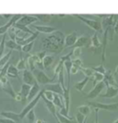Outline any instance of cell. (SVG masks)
Listing matches in <instances>:
<instances>
[{
	"label": "cell",
	"mask_w": 118,
	"mask_h": 123,
	"mask_svg": "<svg viewBox=\"0 0 118 123\" xmlns=\"http://www.w3.org/2000/svg\"><path fill=\"white\" fill-rule=\"evenodd\" d=\"M43 48L52 53H60L64 47V36L62 32H56L42 40Z\"/></svg>",
	"instance_id": "obj_1"
},
{
	"label": "cell",
	"mask_w": 118,
	"mask_h": 123,
	"mask_svg": "<svg viewBox=\"0 0 118 123\" xmlns=\"http://www.w3.org/2000/svg\"><path fill=\"white\" fill-rule=\"evenodd\" d=\"M88 105L94 109L104 110L108 112H114L118 109V103H101V102H91L89 101Z\"/></svg>",
	"instance_id": "obj_2"
},
{
	"label": "cell",
	"mask_w": 118,
	"mask_h": 123,
	"mask_svg": "<svg viewBox=\"0 0 118 123\" xmlns=\"http://www.w3.org/2000/svg\"><path fill=\"white\" fill-rule=\"evenodd\" d=\"M76 18H78L79 20H81L82 22H84L85 24L89 26L90 28H91L93 31H95V32H100V33H103L102 31V25L101 22H100L98 20H95V19H91V18H85L83 16H79V15H75Z\"/></svg>",
	"instance_id": "obj_3"
},
{
	"label": "cell",
	"mask_w": 118,
	"mask_h": 123,
	"mask_svg": "<svg viewBox=\"0 0 118 123\" xmlns=\"http://www.w3.org/2000/svg\"><path fill=\"white\" fill-rule=\"evenodd\" d=\"M31 72L34 75L35 79L37 80L38 84H41V85H46V84H49V83H53V81L56 79L55 77L49 78L42 69H39V68H35Z\"/></svg>",
	"instance_id": "obj_4"
},
{
	"label": "cell",
	"mask_w": 118,
	"mask_h": 123,
	"mask_svg": "<svg viewBox=\"0 0 118 123\" xmlns=\"http://www.w3.org/2000/svg\"><path fill=\"white\" fill-rule=\"evenodd\" d=\"M43 92H44V89H43V90H41V91L39 92V93H38L34 98L31 99V101L29 102V104L26 105L24 108L22 109V111L19 113V117H20L21 119H23V118H24L25 116L27 115V113H28L29 111L31 110V109H33V108L37 105V104L39 103V101H40V99H41V95H42V93H43Z\"/></svg>",
	"instance_id": "obj_5"
},
{
	"label": "cell",
	"mask_w": 118,
	"mask_h": 123,
	"mask_svg": "<svg viewBox=\"0 0 118 123\" xmlns=\"http://www.w3.org/2000/svg\"><path fill=\"white\" fill-rule=\"evenodd\" d=\"M105 87V84L103 81H100L98 83H96L93 86V89L90 90V92H89L87 94H85L86 98L87 99H95L99 96L100 94L101 93V92L103 91Z\"/></svg>",
	"instance_id": "obj_6"
},
{
	"label": "cell",
	"mask_w": 118,
	"mask_h": 123,
	"mask_svg": "<svg viewBox=\"0 0 118 123\" xmlns=\"http://www.w3.org/2000/svg\"><path fill=\"white\" fill-rule=\"evenodd\" d=\"M22 80H23V83H26V84H29L32 86L33 84L37 83V80L35 79L34 75L32 74L30 69L26 68L23 70V73H22Z\"/></svg>",
	"instance_id": "obj_7"
},
{
	"label": "cell",
	"mask_w": 118,
	"mask_h": 123,
	"mask_svg": "<svg viewBox=\"0 0 118 123\" xmlns=\"http://www.w3.org/2000/svg\"><path fill=\"white\" fill-rule=\"evenodd\" d=\"M21 16H22V15H19H19H13L12 17H10V19L7 21V23L4 24L3 26H0V35L6 33V31H7V30H8L10 27H12L13 25L15 24L19 18H21Z\"/></svg>",
	"instance_id": "obj_8"
},
{
	"label": "cell",
	"mask_w": 118,
	"mask_h": 123,
	"mask_svg": "<svg viewBox=\"0 0 118 123\" xmlns=\"http://www.w3.org/2000/svg\"><path fill=\"white\" fill-rule=\"evenodd\" d=\"M105 86L111 85V86L118 87V83L114 79V74L112 73L111 70H106V72L103 75V80Z\"/></svg>",
	"instance_id": "obj_9"
},
{
	"label": "cell",
	"mask_w": 118,
	"mask_h": 123,
	"mask_svg": "<svg viewBox=\"0 0 118 123\" xmlns=\"http://www.w3.org/2000/svg\"><path fill=\"white\" fill-rule=\"evenodd\" d=\"M117 94H118V87L108 85V86H106V92L104 93H102V94H100V95L102 98H113Z\"/></svg>",
	"instance_id": "obj_10"
},
{
	"label": "cell",
	"mask_w": 118,
	"mask_h": 123,
	"mask_svg": "<svg viewBox=\"0 0 118 123\" xmlns=\"http://www.w3.org/2000/svg\"><path fill=\"white\" fill-rule=\"evenodd\" d=\"M44 90H48V91L53 92L54 93H58L60 95H63V92H64V90L59 82L46 84V85H44Z\"/></svg>",
	"instance_id": "obj_11"
},
{
	"label": "cell",
	"mask_w": 118,
	"mask_h": 123,
	"mask_svg": "<svg viewBox=\"0 0 118 123\" xmlns=\"http://www.w3.org/2000/svg\"><path fill=\"white\" fill-rule=\"evenodd\" d=\"M77 39H78V35L76 32H71L67 34L64 39V47H67V48L72 47L76 43Z\"/></svg>",
	"instance_id": "obj_12"
},
{
	"label": "cell",
	"mask_w": 118,
	"mask_h": 123,
	"mask_svg": "<svg viewBox=\"0 0 118 123\" xmlns=\"http://www.w3.org/2000/svg\"><path fill=\"white\" fill-rule=\"evenodd\" d=\"M2 91L4 92H6L7 95H9L11 98L15 99L16 98V94L17 92L14 91L11 83L8 81V80H6L5 83H2Z\"/></svg>",
	"instance_id": "obj_13"
},
{
	"label": "cell",
	"mask_w": 118,
	"mask_h": 123,
	"mask_svg": "<svg viewBox=\"0 0 118 123\" xmlns=\"http://www.w3.org/2000/svg\"><path fill=\"white\" fill-rule=\"evenodd\" d=\"M37 19L38 18L35 16H33V15H22L21 18H19L17 22L19 23V24L28 26V25H31V23L35 22Z\"/></svg>",
	"instance_id": "obj_14"
},
{
	"label": "cell",
	"mask_w": 118,
	"mask_h": 123,
	"mask_svg": "<svg viewBox=\"0 0 118 123\" xmlns=\"http://www.w3.org/2000/svg\"><path fill=\"white\" fill-rule=\"evenodd\" d=\"M0 116L6 117V118H9L15 122H19V121H22V119L19 117V114L18 113H15L13 111H4V112H0Z\"/></svg>",
	"instance_id": "obj_15"
},
{
	"label": "cell",
	"mask_w": 118,
	"mask_h": 123,
	"mask_svg": "<svg viewBox=\"0 0 118 123\" xmlns=\"http://www.w3.org/2000/svg\"><path fill=\"white\" fill-rule=\"evenodd\" d=\"M63 100H64V105L65 108L69 112L70 109V103H71V96H70V86H67L63 92Z\"/></svg>",
	"instance_id": "obj_16"
},
{
	"label": "cell",
	"mask_w": 118,
	"mask_h": 123,
	"mask_svg": "<svg viewBox=\"0 0 118 123\" xmlns=\"http://www.w3.org/2000/svg\"><path fill=\"white\" fill-rule=\"evenodd\" d=\"M31 85L29 84H26V83H23L21 85V88H20V91H19V95H20V102L21 103H25L27 101V97H28V94L30 92V90H31Z\"/></svg>",
	"instance_id": "obj_17"
},
{
	"label": "cell",
	"mask_w": 118,
	"mask_h": 123,
	"mask_svg": "<svg viewBox=\"0 0 118 123\" xmlns=\"http://www.w3.org/2000/svg\"><path fill=\"white\" fill-rule=\"evenodd\" d=\"M41 99L44 100V104H45V106H46L47 110L50 112V114H51L54 117H56V112H57V111H56V106L53 104V102H52V101H49V100H47V99L43 95V93H42V95H41Z\"/></svg>",
	"instance_id": "obj_18"
},
{
	"label": "cell",
	"mask_w": 118,
	"mask_h": 123,
	"mask_svg": "<svg viewBox=\"0 0 118 123\" xmlns=\"http://www.w3.org/2000/svg\"><path fill=\"white\" fill-rule=\"evenodd\" d=\"M32 28L35 29L38 32H43V33H52L55 31V28L47 26V25H32Z\"/></svg>",
	"instance_id": "obj_19"
},
{
	"label": "cell",
	"mask_w": 118,
	"mask_h": 123,
	"mask_svg": "<svg viewBox=\"0 0 118 123\" xmlns=\"http://www.w3.org/2000/svg\"><path fill=\"white\" fill-rule=\"evenodd\" d=\"M90 39L88 38L87 36H84V35H82V36H78V39H77V41H76V43L75 44L72 46V47H85V46H87L89 43H90Z\"/></svg>",
	"instance_id": "obj_20"
},
{
	"label": "cell",
	"mask_w": 118,
	"mask_h": 123,
	"mask_svg": "<svg viewBox=\"0 0 118 123\" xmlns=\"http://www.w3.org/2000/svg\"><path fill=\"white\" fill-rule=\"evenodd\" d=\"M39 61H41L39 58H38L37 55H32L28 56V59H27V64H28V67L30 68L31 71H33L35 68H36V65Z\"/></svg>",
	"instance_id": "obj_21"
},
{
	"label": "cell",
	"mask_w": 118,
	"mask_h": 123,
	"mask_svg": "<svg viewBox=\"0 0 118 123\" xmlns=\"http://www.w3.org/2000/svg\"><path fill=\"white\" fill-rule=\"evenodd\" d=\"M41 91V88H40V84L35 83L33 84L32 86L31 87V90H30V92L28 94V97H27V101H31V99H33L36 95H37L39 92Z\"/></svg>",
	"instance_id": "obj_22"
},
{
	"label": "cell",
	"mask_w": 118,
	"mask_h": 123,
	"mask_svg": "<svg viewBox=\"0 0 118 123\" xmlns=\"http://www.w3.org/2000/svg\"><path fill=\"white\" fill-rule=\"evenodd\" d=\"M6 76L9 78H19V69L17 68L16 66H14L10 63L6 70Z\"/></svg>",
	"instance_id": "obj_23"
},
{
	"label": "cell",
	"mask_w": 118,
	"mask_h": 123,
	"mask_svg": "<svg viewBox=\"0 0 118 123\" xmlns=\"http://www.w3.org/2000/svg\"><path fill=\"white\" fill-rule=\"evenodd\" d=\"M55 61V56L52 55H46L44 56V58H43V66H44V68H49L51 66H52V64L54 63Z\"/></svg>",
	"instance_id": "obj_24"
},
{
	"label": "cell",
	"mask_w": 118,
	"mask_h": 123,
	"mask_svg": "<svg viewBox=\"0 0 118 123\" xmlns=\"http://www.w3.org/2000/svg\"><path fill=\"white\" fill-rule=\"evenodd\" d=\"M90 43H91V49L93 50V51L98 49L100 46H101V41H100L97 32H95L93 35H92L91 39H90Z\"/></svg>",
	"instance_id": "obj_25"
},
{
	"label": "cell",
	"mask_w": 118,
	"mask_h": 123,
	"mask_svg": "<svg viewBox=\"0 0 118 123\" xmlns=\"http://www.w3.org/2000/svg\"><path fill=\"white\" fill-rule=\"evenodd\" d=\"M53 104L56 105V107H59V108H61L63 106H65L64 105V100H63V96L62 95H60V94H58V93H55L54 94V98H53Z\"/></svg>",
	"instance_id": "obj_26"
},
{
	"label": "cell",
	"mask_w": 118,
	"mask_h": 123,
	"mask_svg": "<svg viewBox=\"0 0 118 123\" xmlns=\"http://www.w3.org/2000/svg\"><path fill=\"white\" fill-rule=\"evenodd\" d=\"M71 68H72V60L64 62V68L67 70V86H70V81H71V73H70Z\"/></svg>",
	"instance_id": "obj_27"
},
{
	"label": "cell",
	"mask_w": 118,
	"mask_h": 123,
	"mask_svg": "<svg viewBox=\"0 0 118 123\" xmlns=\"http://www.w3.org/2000/svg\"><path fill=\"white\" fill-rule=\"evenodd\" d=\"M6 47H8L10 50H17V51H19V52H21V46L18 44V43H16V41H14V40H8V41H6Z\"/></svg>",
	"instance_id": "obj_28"
},
{
	"label": "cell",
	"mask_w": 118,
	"mask_h": 123,
	"mask_svg": "<svg viewBox=\"0 0 118 123\" xmlns=\"http://www.w3.org/2000/svg\"><path fill=\"white\" fill-rule=\"evenodd\" d=\"M78 111L81 113L82 115H84L85 117H88L90 115V112H91V107L89 105H83L78 106Z\"/></svg>",
	"instance_id": "obj_29"
},
{
	"label": "cell",
	"mask_w": 118,
	"mask_h": 123,
	"mask_svg": "<svg viewBox=\"0 0 118 123\" xmlns=\"http://www.w3.org/2000/svg\"><path fill=\"white\" fill-rule=\"evenodd\" d=\"M89 80H90V78H89V77H84V79H83V80L78 81V82L75 84V88H76L79 92H82V91H83V89H84L85 86H86V84L88 83Z\"/></svg>",
	"instance_id": "obj_30"
},
{
	"label": "cell",
	"mask_w": 118,
	"mask_h": 123,
	"mask_svg": "<svg viewBox=\"0 0 118 123\" xmlns=\"http://www.w3.org/2000/svg\"><path fill=\"white\" fill-rule=\"evenodd\" d=\"M56 117L58 119V121L60 123H76L73 119V117H64L62 115H60L58 112H56Z\"/></svg>",
	"instance_id": "obj_31"
},
{
	"label": "cell",
	"mask_w": 118,
	"mask_h": 123,
	"mask_svg": "<svg viewBox=\"0 0 118 123\" xmlns=\"http://www.w3.org/2000/svg\"><path fill=\"white\" fill-rule=\"evenodd\" d=\"M91 79H92V84H93V86L96 84V83H98L100 81H102L103 80V74L101 73H99V72H95L94 71V73L92 74V76L90 77Z\"/></svg>",
	"instance_id": "obj_32"
},
{
	"label": "cell",
	"mask_w": 118,
	"mask_h": 123,
	"mask_svg": "<svg viewBox=\"0 0 118 123\" xmlns=\"http://www.w3.org/2000/svg\"><path fill=\"white\" fill-rule=\"evenodd\" d=\"M12 55V50H10L7 54L4 55L1 58H0V68H2L4 65H6L7 62L10 60V56Z\"/></svg>",
	"instance_id": "obj_33"
},
{
	"label": "cell",
	"mask_w": 118,
	"mask_h": 123,
	"mask_svg": "<svg viewBox=\"0 0 118 123\" xmlns=\"http://www.w3.org/2000/svg\"><path fill=\"white\" fill-rule=\"evenodd\" d=\"M6 36H7V34H6V33H4V34H3V38H2V40H1V42H0V58L4 55L5 47H6Z\"/></svg>",
	"instance_id": "obj_34"
},
{
	"label": "cell",
	"mask_w": 118,
	"mask_h": 123,
	"mask_svg": "<svg viewBox=\"0 0 118 123\" xmlns=\"http://www.w3.org/2000/svg\"><path fill=\"white\" fill-rule=\"evenodd\" d=\"M57 77H58V82L61 84L63 90L66 89V83H65V74H64V68L59 71V73L57 74Z\"/></svg>",
	"instance_id": "obj_35"
},
{
	"label": "cell",
	"mask_w": 118,
	"mask_h": 123,
	"mask_svg": "<svg viewBox=\"0 0 118 123\" xmlns=\"http://www.w3.org/2000/svg\"><path fill=\"white\" fill-rule=\"evenodd\" d=\"M16 29H18V30H20V31H25V32H27V33H29V34H32L33 33V31H31L27 26H25V25H22V24H19L18 22H16L15 24L13 25Z\"/></svg>",
	"instance_id": "obj_36"
},
{
	"label": "cell",
	"mask_w": 118,
	"mask_h": 123,
	"mask_svg": "<svg viewBox=\"0 0 118 123\" xmlns=\"http://www.w3.org/2000/svg\"><path fill=\"white\" fill-rule=\"evenodd\" d=\"M17 68L19 69V70H24L27 68V64H26V60H25V58L22 57V55L20 54V59L19 60L18 62V64H17Z\"/></svg>",
	"instance_id": "obj_37"
},
{
	"label": "cell",
	"mask_w": 118,
	"mask_h": 123,
	"mask_svg": "<svg viewBox=\"0 0 118 123\" xmlns=\"http://www.w3.org/2000/svg\"><path fill=\"white\" fill-rule=\"evenodd\" d=\"M25 117L28 118V121H29L30 123L35 122V120H36V115H35V111H34V109H31V110L29 111Z\"/></svg>",
	"instance_id": "obj_38"
},
{
	"label": "cell",
	"mask_w": 118,
	"mask_h": 123,
	"mask_svg": "<svg viewBox=\"0 0 118 123\" xmlns=\"http://www.w3.org/2000/svg\"><path fill=\"white\" fill-rule=\"evenodd\" d=\"M33 46H34V41L27 43V44L22 45V46H21V52H24L26 54H28V53H30L31 51V49L33 48Z\"/></svg>",
	"instance_id": "obj_39"
},
{
	"label": "cell",
	"mask_w": 118,
	"mask_h": 123,
	"mask_svg": "<svg viewBox=\"0 0 118 123\" xmlns=\"http://www.w3.org/2000/svg\"><path fill=\"white\" fill-rule=\"evenodd\" d=\"M79 70L83 72L85 77H89V78H90L92 76V74L94 73V70L92 69V68H84V67H82V68H79Z\"/></svg>",
	"instance_id": "obj_40"
},
{
	"label": "cell",
	"mask_w": 118,
	"mask_h": 123,
	"mask_svg": "<svg viewBox=\"0 0 118 123\" xmlns=\"http://www.w3.org/2000/svg\"><path fill=\"white\" fill-rule=\"evenodd\" d=\"M92 69H93L95 72H99V73H101L104 75V73L106 72V68H104V66H103V64H101L99 66H97V67H91Z\"/></svg>",
	"instance_id": "obj_41"
},
{
	"label": "cell",
	"mask_w": 118,
	"mask_h": 123,
	"mask_svg": "<svg viewBox=\"0 0 118 123\" xmlns=\"http://www.w3.org/2000/svg\"><path fill=\"white\" fill-rule=\"evenodd\" d=\"M54 92H51V91H48V90H44V92H43V95H44L45 98L49 101H53V98H54Z\"/></svg>",
	"instance_id": "obj_42"
},
{
	"label": "cell",
	"mask_w": 118,
	"mask_h": 123,
	"mask_svg": "<svg viewBox=\"0 0 118 123\" xmlns=\"http://www.w3.org/2000/svg\"><path fill=\"white\" fill-rule=\"evenodd\" d=\"M86 118H87V117H85L84 115H82L79 112H78L76 114V122L77 123H83L86 120Z\"/></svg>",
	"instance_id": "obj_43"
},
{
	"label": "cell",
	"mask_w": 118,
	"mask_h": 123,
	"mask_svg": "<svg viewBox=\"0 0 118 123\" xmlns=\"http://www.w3.org/2000/svg\"><path fill=\"white\" fill-rule=\"evenodd\" d=\"M64 68V62L60 59V61L58 62V64L56 65V68H55V78H56V76H57V74L59 73V71L62 69V68Z\"/></svg>",
	"instance_id": "obj_44"
},
{
	"label": "cell",
	"mask_w": 118,
	"mask_h": 123,
	"mask_svg": "<svg viewBox=\"0 0 118 123\" xmlns=\"http://www.w3.org/2000/svg\"><path fill=\"white\" fill-rule=\"evenodd\" d=\"M81 53H82V51H81L80 47H75L74 50L72 51V57L78 58L81 55Z\"/></svg>",
	"instance_id": "obj_45"
},
{
	"label": "cell",
	"mask_w": 118,
	"mask_h": 123,
	"mask_svg": "<svg viewBox=\"0 0 118 123\" xmlns=\"http://www.w3.org/2000/svg\"><path fill=\"white\" fill-rule=\"evenodd\" d=\"M38 19H41L42 21H44V22H46V21H49L50 19H51V15H34Z\"/></svg>",
	"instance_id": "obj_46"
},
{
	"label": "cell",
	"mask_w": 118,
	"mask_h": 123,
	"mask_svg": "<svg viewBox=\"0 0 118 123\" xmlns=\"http://www.w3.org/2000/svg\"><path fill=\"white\" fill-rule=\"evenodd\" d=\"M72 64L74 65V66H77L78 68H82L83 67V62L81 60L79 57H78V58H75L74 60H72Z\"/></svg>",
	"instance_id": "obj_47"
},
{
	"label": "cell",
	"mask_w": 118,
	"mask_h": 123,
	"mask_svg": "<svg viewBox=\"0 0 118 123\" xmlns=\"http://www.w3.org/2000/svg\"><path fill=\"white\" fill-rule=\"evenodd\" d=\"M60 59H61L63 62L68 61V60H72V51H71V52H69L67 55H63V56L61 57V58H60Z\"/></svg>",
	"instance_id": "obj_48"
},
{
	"label": "cell",
	"mask_w": 118,
	"mask_h": 123,
	"mask_svg": "<svg viewBox=\"0 0 118 123\" xmlns=\"http://www.w3.org/2000/svg\"><path fill=\"white\" fill-rule=\"evenodd\" d=\"M79 70V68H78L77 66H74V65L72 64V68H71V70H70V73H71V75H72V74H77Z\"/></svg>",
	"instance_id": "obj_49"
},
{
	"label": "cell",
	"mask_w": 118,
	"mask_h": 123,
	"mask_svg": "<svg viewBox=\"0 0 118 123\" xmlns=\"http://www.w3.org/2000/svg\"><path fill=\"white\" fill-rule=\"evenodd\" d=\"M45 55H46V52H45V51H42V52H40V53H38L37 54L38 58H39L41 61L43 60V58H44Z\"/></svg>",
	"instance_id": "obj_50"
},
{
	"label": "cell",
	"mask_w": 118,
	"mask_h": 123,
	"mask_svg": "<svg viewBox=\"0 0 118 123\" xmlns=\"http://www.w3.org/2000/svg\"><path fill=\"white\" fill-rule=\"evenodd\" d=\"M0 123H16L15 121H13L9 118H0Z\"/></svg>",
	"instance_id": "obj_51"
},
{
	"label": "cell",
	"mask_w": 118,
	"mask_h": 123,
	"mask_svg": "<svg viewBox=\"0 0 118 123\" xmlns=\"http://www.w3.org/2000/svg\"><path fill=\"white\" fill-rule=\"evenodd\" d=\"M113 31L116 34H118V17L116 18V20H115V22L113 24Z\"/></svg>",
	"instance_id": "obj_52"
},
{
	"label": "cell",
	"mask_w": 118,
	"mask_h": 123,
	"mask_svg": "<svg viewBox=\"0 0 118 123\" xmlns=\"http://www.w3.org/2000/svg\"><path fill=\"white\" fill-rule=\"evenodd\" d=\"M99 123V109H95V122Z\"/></svg>",
	"instance_id": "obj_53"
},
{
	"label": "cell",
	"mask_w": 118,
	"mask_h": 123,
	"mask_svg": "<svg viewBox=\"0 0 118 123\" xmlns=\"http://www.w3.org/2000/svg\"><path fill=\"white\" fill-rule=\"evenodd\" d=\"M114 75H115V74H118V65L117 66H116V68H115V71H114Z\"/></svg>",
	"instance_id": "obj_54"
},
{
	"label": "cell",
	"mask_w": 118,
	"mask_h": 123,
	"mask_svg": "<svg viewBox=\"0 0 118 123\" xmlns=\"http://www.w3.org/2000/svg\"><path fill=\"white\" fill-rule=\"evenodd\" d=\"M5 102V100H3V99H0V104H3Z\"/></svg>",
	"instance_id": "obj_55"
},
{
	"label": "cell",
	"mask_w": 118,
	"mask_h": 123,
	"mask_svg": "<svg viewBox=\"0 0 118 123\" xmlns=\"http://www.w3.org/2000/svg\"><path fill=\"white\" fill-rule=\"evenodd\" d=\"M55 119H56V123H60V122H59V121H58V119H57V118H56V117H55Z\"/></svg>",
	"instance_id": "obj_56"
},
{
	"label": "cell",
	"mask_w": 118,
	"mask_h": 123,
	"mask_svg": "<svg viewBox=\"0 0 118 123\" xmlns=\"http://www.w3.org/2000/svg\"><path fill=\"white\" fill-rule=\"evenodd\" d=\"M42 123H48V122H47V121H45V120H43V121H42Z\"/></svg>",
	"instance_id": "obj_57"
},
{
	"label": "cell",
	"mask_w": 118,
	"mask_h": 123,
	"mask_svg": "<svg viewBox=\"0 0 118 123\" xmlns=\"http://www.w3.org/2000/svg\"><path fill=\"white\" fill-rule=\"evenodd\" d=\"M2 18H3V16H2V15H0V19H1Z\"/></svg>",
	"instance_id": "obj_58"
},
{
	"label": "cell",
	"mask_w": 118,
	"mask_h": 123,
	"mask_svg": "<svg viewBox=\"0 0 118 123\" xmlns=\"http://www.w3.org/2000/svg\"><path fill=\"white\" fill-rule=\"evenodd\" d=\"M83 123H87V118H86V120H85V121H84Z\"/></svg>",
	"instance_id": "obj_59"
},
{
	"label": "cell",
	"mask_w": 118,
	"mask_h": 123,
	"mask_svg": "<svg viewBox=\"0 0 118 123\" xmlns=\"http://www.w3.org/2000/svg\"><path fill=\"white\" fill-rule=\"evenodd\" d=\"M17 123H23L22 121H19V122H17Z\"/></svg>",
	"instance_id": "obj_60"
},
{
	"label": "cell",
	"mask_w": 118,
	"mask_h": 123,
	"mask_svg": "<svg viewBox=\"0 0 118 123\" xmlns=\"http://www.w3.org/2000/svg\"><path fill=\"white\" fill-rule=\"evenodd\" d=\"M0 69H1V68H0Z\"/></svg>",
	"instance_id": "obj_61"
}]
</instances>
